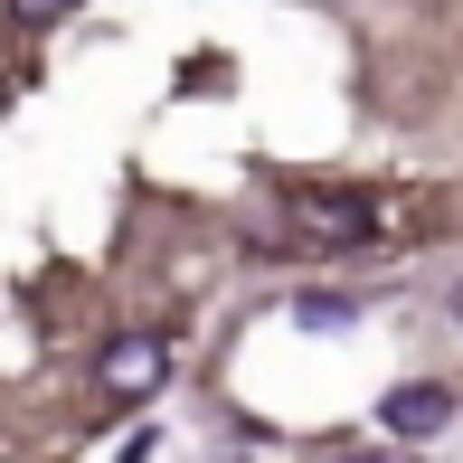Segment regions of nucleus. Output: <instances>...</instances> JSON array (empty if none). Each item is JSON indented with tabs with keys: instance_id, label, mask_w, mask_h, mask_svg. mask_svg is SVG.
Returning <instances> with one entry per match:
<instances>
[{
	"instance_id": "obj_4",
	"label": "nucleus",
	"mask_w": 463,
	"mask_h": 463,
	"mask_svg": "<svg viewBox=\"0 0 463 463\" xmlns=\"http://www.w3.org/2000/svg\"><path fill=\"white\" fill-rule=\"evenodd\" d=\"M350 312H360V303H350V293H312V303H303V322H312V331H341Z\"/></svg>"
},
{
	"instance_id": "obj_2",
	"label": "nucleus",
	"mask_w": 463,
	"mask_h": 463,
	"mask_svg": "<svg viewBox=\"0 0 463 463\" xmlns=\"http://www.w3.org/2000/svg\"><path fill=\"white\" fill-rule=\"evenodd\" d=\"M293 227L322 246H369V199H341V189H293Z\"/></svg>"
},
{
	"instance_id": "obj_6",
	"label": "nucleus",
	"mask_w": 463,
	"mask_h": 463,
	"mask_svg": "<svg viewBox=\"0 0 463 463\" xmlns=\"http://www.w3.org/2000/svg\"><path fill=\"white\" fill-rule=\"evenodd\" d=\"M341 463H407V454H378V445H369V454H341Z\"/></svg>"
},
{
	"instance_id": "obj_3",
	"label": "nucleus",
	"mask_w": 463,
	"mask_h": 463,
	"mask_svg": "<svg viewBox=\"0 0 463 463\" xmlns=\"http://www.w3.org/2000/svg\"><path fill=\"white\" fill-rule=\"evenodd\" d=\"M378 416H388V435L426 445V435H445V426H454V388H435V378H407V388H397Z\"/></svg>"
},
{
	"instance_id": "obj_1",
	"label": "nucleus",
	"mask_w": 463,
	"mask_h": 463,
	"mask_svg": "<svg viewBox=\"0 0 463 463\" xmlns=\"http://www.w3.org/2000/svg\"><path fill=\"white\" fill-rule=\"evenodd\" d=\"M161 378H171V341L161 331H114L95 350V397L104 407H142V397H161Z\"/></svg>"
},
{
	"instance_id": "obj_5",
	"label": "nucleus",
	"mask_w": 463,
	"mask_h": 463,
	"mask_svg": "<svg viewBox=\"0 0 463 463\" xmlns=\"http://www.w3.org/2000/svg\"><path fill=\"white\" fill-rule=\"evenodd\" d=\"M67 10H76V0H10V19H19V29H57Z\"/></svg>"
},
{
	"instance_id": "obj_7",
	"label": "nucleus",
	"mask_w": 463,
	"mask_h": 463,
	"mask_svg": "<svg viewBox=\"0 0 463 463\" xmlns=\"http://www.w3.org/2000/svg\"><path fill=\"white\" fill-rule=\"evenodd\" d=\"M454 322H463V284H454Z\"/></svg>"
}]
</instances>
